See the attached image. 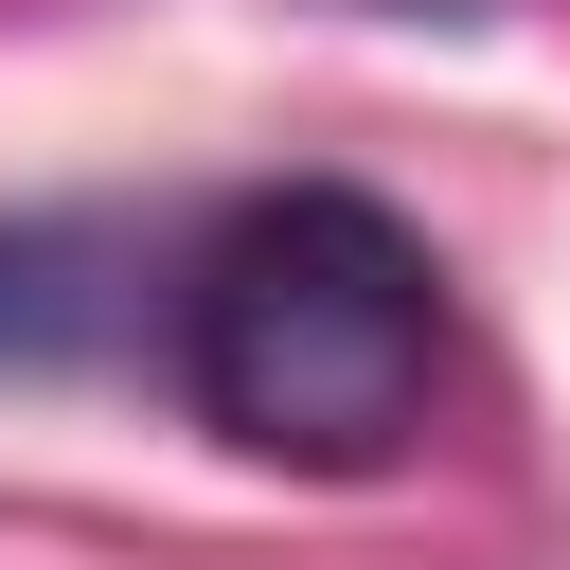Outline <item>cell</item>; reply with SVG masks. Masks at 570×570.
<instances>
[{
  "instance_id": "cell-2",
  "label": "cell",
  "mask_w": 570,
  "mask_h": 570,
  "mask_svg": "<svg viewBox=\"0 0 570 570\" xmlns=\"http://www.w3.org/2000/svg\"><path fill=\"white\" fill-rule=\"evenodd\" d=\"M107 338V232L89 214H0V374H53Z\"/></svg>"
},
{
  "instance_id": "cell-1",
  "label": "cell",
  "mask_w": 570,
  "mask_h": 570,
  "mask_svg": "<svg viewBox=\"0 0 570 570\" xmlns=\"http://www.w3.org/2000/svg\"><path fill=\"white\" fill-rule=\"evenodd\" d=\"M178 392L214 445L285 463V481H374L428 392H445V267L392 196L356 178H285L232 196L178 267Z\"/></svg>"
}]
</instances>
